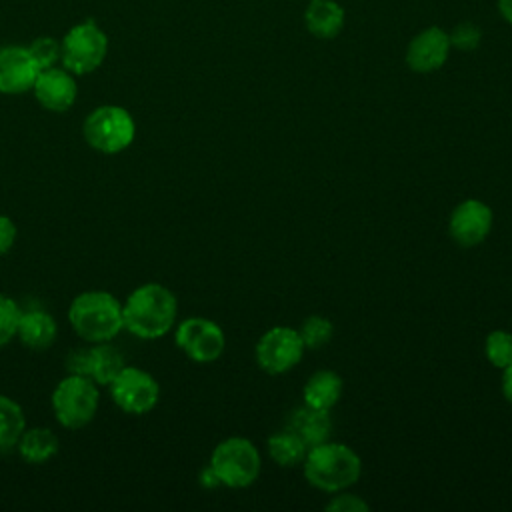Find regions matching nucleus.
<instances>
[{
	"label": "nucleus",
	"instance_id": "f257e3e1",
	"mask_svg": "<svg viewBox=\"0 0 512 512\" xmlns=\"http://www.w3.org/2000/svg\"><path fill=\"white\" fill-rule=\"evenodd\" d=\"M178 316V300L170 288L158 282H146L134 288L122 302L124 330L140 340L166 336Z\"/></svg>",
	"mask_w": 512,
	"mask_h": 512
},
{
	"label": "nucleus",
	"instance_id": "f03ea898",
	"mask_svg": "<svg viewBox=\"0 0 512 512\" xmlns=\"http://www.w3.org/2000/svg\"><path fill=\"white\" fill-rule=\"evenodd\" d=\"M68 322L88 344L112 342L124 330L122 302L106 290H84L72 298Z\"/></svg>",
	"mask_w": 512,
	"mask_h": 512
},
{
	"label": "nucleus",
	"instance_id": "7ed1b4c3",
	"mask_svg": "<svg viewBox=\"0 0 512 512\" xmlns=\"http://www.w3.org/2000/svg\"><path fill=\"white\" fill-rule=\"evenodd\" d=\"M302 466L306 480L324 492H340L352 486L362 472L360 456L350 446L328 440L308 448Z\"/></svg>",
	"mask_w": 512,
	"mask_h": 512
},
{
	"label": "nucleus",
	"instance_id": "20e7f679",
	"mask_svg": "<svg viewBox=\"0 0 512 512\" xmlns=\"http://www.w3.org/2000/svg\"><path fill=\"white\" fill-rule=\"evenodd\" d=\"M82 136L92 150L102 154H118L134 142L136 122L126 108L102 104L84 118Z\"/></svg>",
	"mask_w": 512,
	"mask_h": 512
},
{
	"label": "nucleus",
	"instance_id": "39448f33",
	"mask_svg": "<svg viewBox=\"0 0 512 512\" xmlns=\"http://www.w3.org/2000/svg\"><path fill=\"white\" fill-rule=\"evenodd\" d=\"M98 384L86 376L68 374L52 392V412L62 428L80 430L88 426L98 412Z\"/></svg>",
	"mask_w": 512,
	"mask_h": 512
},
{
	"label": "nucleus",
	"instance_id": "423d86ee",
	"mask_svg": "<svg viewBox=\"0 0 512 512\" xmlns=\"http://www.w3.org/2000/svg\"><path fill=\"white\" fill-rule=\"evenodd\" d=\"M208 466L220 484L228 488H246L260 474V454L248 438L232 436L212 450Z\"/></svg>",
	"mask_w": 512,
	"mask_h": 512
},
{
	"label": "nucleus",
	"instance_id": "0eeeda50",
	"mask_svg": "<svg viewBox=\"0 0 512 512\" xmlns=\"http://www.w3.org/2000/svg\"><path fill=\"white\" fill-rule=\"evenodd\" d=\"M62 56L60 62L72 74L84 76L94 72L106 58L108 52V36L94 22L86 20L74 24L62 38Z\"/></svg>",
	"mask_w": 512,
	"mask_h": 512
},
{
	"label": "nucleus",
	"instance_id": "6e6552de",
	"mask_svg": "<svg viewBox=\"0 0 512 512\" xmlns=\"http://www.w3.org/2000/svg\"><path fill=\"white\" fill-rule=\"evenodd\" d=\"M112 402L126 414L140 416L150 412L160 400V384L156 378L138 368V366H124L120 374L108 384Z\"/></svg>",
	"mask_w": 512,
	"mask_h": 512
},
{
	"label": "nucleus",
	"instance_id": "1a4fd4ad",
	"mask_svg": "<svg viewBox=\"0 0 512 512\" xmlns=\"http://www.w3.org/2000/svg\"><path fill=\"white\" fill-rule=\"evenodd\" d=\"M304 348L298 330L276 326L260 336L256 344V362L268 374H284L302 360Z\"/></svg>",
	"mask_w": 512,
	"mask_h": 512
},
{
	"label": "nucleus",
	"instance_id": "9d476101",
	"mask_svg": "<svg viewBox=\"0 0 512 512\" xmlns=\"http://www.w3.org/2000/svg\"><path fill=\"white\" fill-rule=\"evenodd\" d=\"M176 346L194 362H214L226 346L222 328L202 316L186 318L178 324L174 334Z\"/></svg>",
	"mask_w": 512,
	"mask_h": 512
},
{
	"label": "nucleus",
	"instance_id": "9b49d317",
	"mask_svg": "<svg viewBox=\"0 0 512 512\" xmlns=\"http://www.w3.org/2000/svg\"><path fill=\"white\" fill-rule=\"evenodd\" d=\"M32 92L44 110L66 112L76 102L78 84L70 70L52 66V68H44L38 72Z\"/></svg>",
	"mask_w": 512,
	"mask_h": 512
},
{
	"label": "nucleus",
	"instance_id": "f8f14e48",
	"mask_svg": "<svg viewBox=\"0 0 512 512\" xmlns=\"http://www.w3.org/2000/svg\"><path fill=\"white\" fill-rule=\"evenodd\" d=\"M40 68L34 62L28 46L0 48V94L16 96L32 90Z\"/></svg>",
	"mask_w": 512,
	"mask_h": 512
},
{
	"label": "nucleus",
	"instance_id": "ddd939ff",
	"mask_svg": "<svg viewBox=\"0 0 512 512\" xmlns=\"http://www.w3.org/2000/svg\"><path fill=\"white\" fill-rule=\"evenodd\" d=\"M492 228V210L480 200H464L450 214L448 230L456 244L476 246Z\"/></svg>",
	"mask_w": 512,
	"mask_h": 512
},
{
	"label": "nucleus",
	"instance_id": "4468645a",
	"mask_svg": "<svg viewBox=\"0 0 512 512\" xmlns=\"http://www.w3.org/2000/svg\"><path fill=\"white\" fill-rule=\"evenodd\" d=\"M448 50L450 36L438 26H430L410 42L406 62L414 72H432L446 62Z\"/></svg>",
	"mask_w": 512,
	"mask_h": 512
},
{
	"label": "nucleus",
	"instance_id": "2eb2a0df",
	"mask_svg": "<svg viewBox=\"0 0 512 512\" xmlns=\"http://www.w3.org/2000/svg\"><path fill=\"white\" fill-rule=\"evenodd\" d=\"M16 336L30 350H46L58 336V324L46 310H26L20 314Z\"/></svg>",
	"mask_w": 512,
	"mask_h": 512
},
{
	"label": "nucleus",
	"instance_id": "dca6fc26",
	"mask_svg": "<svg viewBox=\"0 0 512 512\" xmlns=\"http://www.w3.org/2000/svg\"><path fill=\"white\" fill-rule=\"evenodd\" d=\"M288 430H292L296 436H300V440L312 448L316 444H322L328 440L330 430H332V420L328 416V410H320V408H312V406H302L298 410H294L288 416Z\"/></svg>",
	"mask_w": 512,
	"mask_h": 512
},
{
	"label": "nucleus",
	"instance_id": "f3484780",
	"mask_svg": "<svg viewBox=\"0 0 512 512\" xmlns=\"http://www.w3.org/2000/svg\"><path fill=\"white\" fill-rule=\"evenodd\" d=\"M126 366L122 352L110 342H98L88 346V364L86 376L98 386H108L120 370Z\"/></svg>",
	"mask_w": 512,
	"mask_h": 512
},
{
	"label": "nucleus",
	"instance_id": "a211bd4d",
	"mask_svg": "<svg viewBox=\"0 0 512 512\" xmlns=\"http://www.w3.org/2000/svg\"><path fill=\"white\" fill-rule=\"evenodd\" d=\"M20 458L28 464H44L58 452V438L50 428L34 426L26 428L16 442Z\"/></svg>",
	"mask_w": 512,
	"mask_h": 512
},
{
	"label": "nucleus",
	"instance_id": "6ab92c4d",
	"mask_svg": "<svg viewBox=\"0 0 512 512\" xmlns=\"http://www.w3.org/2000/svg\"><path fill=\"white\" fill-rule=\"evenodd\" d=\"M304 404L330 410L342 396V378L332 370L314 372L304 384Z\"/></svg>",
	"mask_w": 512,
	"mask_h": 512
},
{
	"label": "nucleus",
	"instance_id": "aec40b11",
	"mask_svg": "<svg viewBox=\"0 0 512 512\" xmlns=\"http://www.w3.org/2000/svg\"><path fill=\"white\" fill-rule=\"evenodd\" d=\"M306 26L318 38H334L344 24V10L332 0H312L306 8Z\"/></svg>",
	"mask_w": 512,
	"mask_h": 512
},
{
	"label": "nucleus",
	"instance_id": "412c9836",
	"mask_svg": "<svg viewBox=\"0 0 512 512\" xmlns=\"http://www.w3.org/2000/svg\"><path fill=\"white\" fill-rule=\"evenodd\" d=\"M24 430L26 416L22 406L14 398L0 394V450L6 452L16 448V442Z\"/></svg>",
	"mask_w": 512,
	"mask_h": 512
},
{
	"label": "nucleus",
	"instance_id": "4be33fe9",
	"mask_svg": "<svg viewBox=\"0 0 512 512\" xmlns=\"http://www.w3.org/2000/svg\"><path fill=\"white\" fill-rule=\"evenodd\" d=\"M308 446L292 430H280L268 438V454L280 466H294L304 460Z\"/></svg>",
	"mask_w": 512,
	"mask_h": 512
},
{
	"label": "nucleus",
	"instance_id": "5701e85b",
	"mask_svg": "<svg viewBox=\"0 0 512 512\" xmlns=\"http://www.w3.org/2000/svg\"><path fill=\"white\" fill-rule=\"evenodd\" d=\"M486 358L496 368H506L512 364V334L506 330H494L488 334L484 344Z\"/></svg>",
	"mask_w": 512,
	"mask_h": 512
},
{
	"label": "nucleus",
	"instance_id": "b1692460",
	"mask_svg": "<svg viewBox=\"0 0 512 512\" xmlns=\"http://www.w3.org/2000/svg\"><path fill=\"white\" fill-rule=\"evenodd\" d=\"M332 322L324 316H308L300 328V338L306 348H320L332 338Z\"/></svg>",
	"mask_w": 512,
	"mask_h": 512
},
{
	"label": "nucleus",
	"instance_id": "393cba45",
	"mask_svg": "<svg viewBox=\"0 0 512 512\" xmlns=\"http://www.w3.org/2000/svg\"><path fill=\"white\" fill-rule=\"evenodd\" d=\"M20 314V306L10 296L0 294V348L16 336Z\"/></svg>",
	"mask_w": 512,
	"mask_h": 512
},
{
	"label": "nucleus",
	"instance_id": "a878e982",
	"mask_svg": "<svg viewBox=\"0 0 512 512\" xmlns=\"http://www.w3.org/2000/svg\"><path fill=\"white\" fill-rule=\"evenodd\" d=\"M28 50H30V54H32V58H34V62L38 64L40 70L56 66V62H58L60 56H62V46H60V42H56V40L50 38V36H40V38H36V40L28 46Z\"/></svg>",
	"mask_w": 512,
	"mask_h": 512
},
{
	"label": "nucleus",
	"instance_id": "bb28decb",
	"mask_svg": "<svg viewBox=\"0 0 512 512\" xmlns=\"http://www.w3.org/2000/svg\"><path fill=\"white\" fill-rule=\"evenodd\" d=\"M326 510H336V512H366L368 504L354 496V494H338L334 496V500H330L326 504Z\"/></svg>",
	"mask_w": 512,
	"mask_h": 512
},
{
	"label": "nucleus",
	"instance_id": "cd10ccee",
	"mask_svg": "<svg viewBox=\"0 0 512 512\" xmlns=\"http://www.w3.org/2000/svg\"><path fill=\"white\" fill-rule=\"evenodd\" d=\"M478 40H480V32H478L476 26H472V24H460V26L454 30V34H452L450 44H456V46L462 48V50H470V48H474V46L478 44Z\"/></svg>",
	"mask_w": 512,
	"mask_h": 512
},
{
	"label": "nucleus",
	"instance_id": "c85d7f7f",
	"mask_svg": "<svg viewBox=\"0 0 512 512\" xmlns=\"http://www.w3.org/2000/svg\"><path fill=\"white\" fill-rule=\"evenodd\" d=\"M16 236H18V230H16L14 220L0 214V256L8 254L12 250V246L16 244Z\"/></svg>",
	"mask_w": 512,
	"mask_h": 512
},
{
	"label": "nucleus",
	"instance_id": "c756f323",
	"mask_svg": "<svg viewBox=\"0 0 512 512\" xmlns=\"http://www.w3.org/2000/svg\"><path fill=\"white\" fill-rule=\"evenodd\" d=\"M502 392L506 396V400L512 404V364H508L504 368V374H502Z\"/></svg>",
	"mask_w": 512,
	"mask_h": 512
},
{
	"label": "nucleus",
	"instance_id": "7c9ffc66",
	"mask_svg": "<svg viewBox=\"0 0 512 512\" xmlns=\"http://www.w3.org/2000/svg\"><path fill=\"white\" fill-rule=\"evenodd\" d=\"M498 8L502 16L512 24V0H498Z\"/></svg>",
	"mask_w": 512,
	"mask_h": 512
}]
</instances>
